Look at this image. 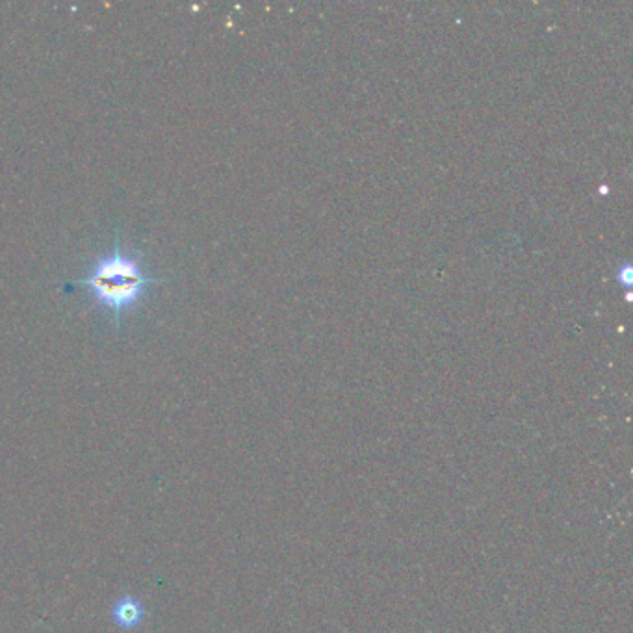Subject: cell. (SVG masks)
Here are the masks:
<instances>
[{
  "mask_svg": "<svg viewBox=\"0 0 633 633\" xmlns=\"http://www.w3.org/2000/svg\"><path fill=\"white\" fill-rule=\"evenodd\" d=\"M145 619V605L130 595L119 598L111 607V621L121 629H136Z\"/></svg>",
  "mask_w": 633,
  "mask_h": 633,
  "instance_id": "cell-2",
  "label": "cell"
},
{
  "mask_svg": "<svg viewBox=\"0 0 633 633\" xmlns=\"http://www.w3.org/2000/svg\"><path fill=\"white\" fill-rule=\"evenodd\" d=\"M158 283L160 279L145 269L144 255L127 250L118 234L111 250L95 259L86 277L70 281L71 286L84 288L97 305L106 308L118 329L123 316L138 307Z\"/></svg>",
  "mask_w": 633,
  "mask_h": 633,
  "instance_id": "cell-1",
  "label": "cell"
}]
</instances>
